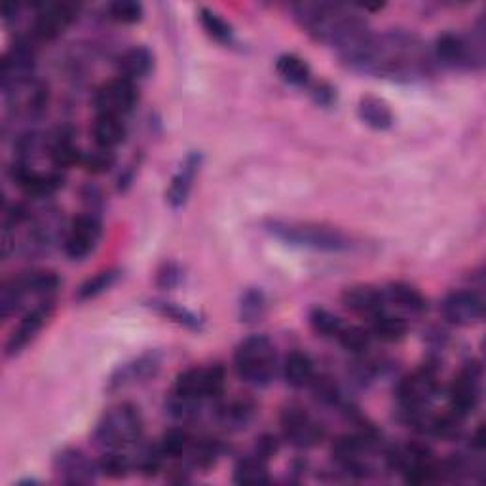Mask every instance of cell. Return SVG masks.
<instances>
[{
    "label": "cell",
    "mask_w": 486,
    "mask_h": 486,
    "mask_svg": "<svg viewBox=\"0 0 486 486\" xmlns=\"http://www.w3.org/2000/svg\"><path fill=\"white\" fill-rule=\"evenodd\" d=\"M346 69L394 82H415L431 75L433 58L424 40L405 29L371 35L340 59Z\"/></svg>",
    "instance_id": "obj_1"
},
{
    "label": "cell",
    "mask_w": 486,
    "mask_h": 486,
    "mask_svg": "<svg viewBox=\"0 0 486 486\" xmlns=\"http://www.w3.org/2000/svg\"><path fill=\"white\" fill-rule=\"evenodd\" d=\"M291 14L310 38L333 48L338 59L357 50L373 35L367 19L344 5L299 3L291 5Z\"/></svg>",
    "instance_id": "obj_2"
},
{
    "label": "cell",
    "mask_w": 486,
    "mask_h": 486,
    "mask_svg": "<svg viewBox=\"0 0 486 486\" xmlns=\"http://www.w3.org/2000/svg\"><path fill=\"white\" fill-rule=\"evenodd\" d=\"M264 230L272 238L287 243V246L320 253H346L355 246L354 238L348 232L325 223L270 218L264 223Z\"/></svg>",
    "instance_id": "obj_3"
},
{
    "label": "cell",
    "mask_w": 486,
    "mask_h": 486,
    "mask_svg": "<svg viewBox=\"0 0 486 486\" xmlns=\"http://www.w3.org/2000/svg\"><path fill=\"white\" fill-rule=\"evenodd\" d=\"M144 420L143 412L133 403H118L103 412V417L93 429V445L107 450H128L137 449L143 443Z\"/></svg>",
    "instance_id": "obj_4"
},
{
    "label": "cell",
    "mask_w": 486,
    "mask_h": 486,
    "mask_svg": "<svg viewBox=\"0 0 486 486\" xmlns=\"http://www.w3.org/2000/svg\"><path fill=\"white\" fill-rule=\"evenodd\" d=\"M234 369L241 382L253 387L272 384L278 373V352L266 334L243 338L234 352Z\"/></svg>",
    "instance_id": "obj_5"
},
{
    "label": "cell",
    "mask_w": 486,
    "mask_h": 486,
    "mask_svg": "<svg viewBox=\"0 0 486 486\" xmlns=\"http://www.w3.org/2000/svg\"><path fill=\"white\" fill-rule=\"evenodd\" d=\"M484 26L471 33H443L435 38L431 58L452 70L479 72L484 69Z\"/></svg>",
    "instance_id": "obj_6"
},
{
    "label": "cell",
    "mask_w": 486,
    "mask_h": 486,
    "mask_svg": "<svg viewBox=\"0 0 486 486\" xmlns=\"http://www.w3.org/2000/svg\"><path fill=\"white\" fill-rule=\"evenodd\" d=\"M227 371L223 364H209V367H190L183 371L174 384L172 396L183 401L202 405L209 399H218L225 394Z\"/></svg>",
    "instance_id": "obj_7"
},
{
    "label": "cell",
    "mask_w": 486,
    "mask_h": 486,
    "mask_svg": "<svg viewBox=\"0 0 486 486\" xmlns=\"http://www.w3.org/2000/svg\"><path fill=\"white\" fill-rule=\"evenodd\" d=\"M437 394H439V382H437V371L429 364L403 376L396 387V399L403 420L408 422L412 417L429 410Z\"/></svg>",
    "instance_id": "obj_8"
},
{
    "label": "cell",
    "mask_w": 486,
    "mask_h": 486,
    "mask_svg": "<svg viewBox=\"0 0 486 486\" xmlns=\"http://www.w3.org/2000/svg\"><path fill=\"white\" fill-rule=\"evenodd\" d=\"M280 426L283 439L289 445L302 450L318 447L327 437V428L299 403H289L287 407H283L280 415Z\"/></svg>",
    "instance_id": "obj_9"
},
{
    "label": "cell",
    "mask_w": 486,
    "mask_h": 486,
    "mask_svg": "<svg viewBox=\"0 0 486 486\" xmlns=\"http://www.w3.org/2000/svg\"><path fill=\"white\" fill-rule=\"evenodd\" d=\"M482 364L477 359H470L449 387V410L460 418H468L477 410L482 396Z\"/></svg>",
    "instance_id": "obj_10"
},
{
    "label": "cell",
    "mask_w": 486,
    "mask_h": 486,
    "mask_svg": "<svg viewBox=\"0 0 486 486\" xmlns=\"http://www.w3.org/2000/svg\"><path fill=\"white\" fill-rule=\"evenodd\" d=\"M101 236L103 223L100 215L95 211L82 213L70 223L63 239V251L70 260H84L100 246Z\"/></svg>",
    "instance_id": "obj_11"
},
{
    "label": "cell",
    "mask_w": 486,
    "mask_h": 486,
    "mask_svg": "<svg viewBox=\"0 0 486 486\" xmlns=\"http://www.w3.org/2000/svg\"><path fill=\"white\" fill-rule=\"evenodd\" d=\"M95 111L97 114H109L124 118L132 114L139 103V84L118 77L105 82L95 91Z\"/></svg>",
    "instance_id": "obj_12"
},
{
    "label": "cell",
    "mask_w": 486,
    "mask_h": 486,
    "mask_svg": "<svg viewBox=\"0 0 486 486\" xmlns=\"http://www.w3.org/2000/svg\"><path fill=\"white\" fill-rule=\"evenodd\" d=\"M54 312H56V299L38 301L31 310H27L26 315L19 320L17 327H14L12 334L8 336L5 355L16 357L29 344H33L40 331L52 320Z\"/></svg>",
    "instance_id": "obj_13"
},
{
    "label": "cell",
    "mask_w": 486,
    "mask_h": 486,
    "mask_svg": "<svg viewBox=\"0 0 486 486\" xmlns=\"http://www.w3.org/2000/svg\"><path fill=\"white\" fill-rule=\"evenodd\" d=\"M160 369H162V354L156 350L144 352L114 369V373L107 380V390L114 394L120 390H126V387L144 384L156 378Z\"/></svg>",
    "instance_id": "obj_14"
},
{
    "label": "cell",
    "mask_w": 486,
    "mask_h": 486,
    "mask_svg": "<svg viewBox=\"0 0 486 486\" xmlns=\"http://www.w3.org/2000/svg\"><path fill=\"white\" fill-rule=\"evenodd\" d=\"M77 16L79 6L72 3H42L33 21V37L42 42H52L75 23Z\"/></svg>",
    "instance_id": "obj_15"
},
{
    "label": "cell",
    "mask_w": 486,
    "mask_h": 486,
    "mask_svg": "<svg viewBox=\"0 0 486 486\" xmlns=\"http://www.w3.org/2000/svg\"><path fill=\"white\" fill-rule=\"evenodd\" d=\"M441 313L450 325L473 327L484 320V299L473 289L452 291L441 304Z\"/></svg>",
    "instance_id": "obj_16"
},
{
    "label": "cell",
    "mask_w": 486,
    "mask_h": 486,
    "mask_svg": "<svg viewBox=\"0 0 486 486\" xmlns=\"http://www.w3.org/2000/svg\"><path fill=\"white\" fill-rule=\"evenodd\" d=\"M35 48L27 40H17L3 58V91L8 93L35 80Z\"/></svg>",
    "instance_id": "obj_17"
},
{
    "label": "cell",
    "mask_w": 486,
    "mask_h": 486,
    "mask_svg": "<svg viewBox=\"0 0 486 486\" xmlns=\"http://www.w3.org/2000/svg\"><path fill=\"white\" fill-rule=\"evenodd\" d=\"M54 473L63 484L77 486L91 484L100 475V468H97V461H93L80 449L67 447L54 458Z\"/></svg>",
    "instance_id": "obj_18"
},
{
    "label": "cell",
    "mask_w": 486,
    "mask_h": 486,
    "mask_svg": "<svg viewBox=\"0 0 486 486\" xmlns=\"http://www.w3.org/2000/svg\"><path fill=\"white\" fill-rule=\"evenodd\" d=\"M12 179L31 198L54 196V194L65 185V177L59 172L42 174L33 169V165H29L27 162H17L14 165Z\"/></svg>",
    "instance_id": "obj_19"
},
{
    "label": "cell",
    "mask_w": 486,
    "mask_h": 486,
    "mask_svg": "<svg viewBox=\"0 0 486 486\" xmlns=\"http://www.w3.org/2000/svg\"><path fill=\"white\" fill-rule=\"evenodd\" d=\"M202 162L204 156L200 153H190L172 177V183H169V188L165 192V200L174 209H181L188 202L194 181H196L200 174Z\"/></svg>",
    "instance_id": "obj_20"
},
{
    "label": "cell",
    "mask_w": 486,
    "mask_h": 486,
    "mask_svg": "<svg viewBox=\"0 0 486 486\" xmlns=\"http://www.w3.org/2000/svg\"><path fill=\"white\" fill-rule=\"evenodd\" d=\"M343 304L363 318H375V315L387 310L384 289L373 287V285H352L344 289L343 293Z\"/></svg>",
    "instance_id": "obj_21"
},
{
    "label": "cell",
    "mask_w": 486,
    "mask_h": 486,
    "mask_svg": "<svg viewBox=\"0 0 486 486\" xmlns=\"http://www.w3.org/2000/svg\"><path fill=\"white\" fill-rule=\"evenodd\" d=\"M386 302L403 312L405 315H422L428 312V299L420 289L407 281H394L384 289Z\"/></svg>",
    "instance_id": "obj_22"
},
{
    "label": "cell",
    "mask_w": 486,
    "mask_h": 486,
    "mask_svg": "<svg viewBox=\"0 0 486 486\" xmlns=\"http://www.w3.org/2000/svg\"><path fill=\"white\" fill-rule=\"evenodd\" d=\"M91 137L95 147L114 151L120 144H124L128 137L126 120L109 114H97L91 126Z\"/></svg>",
    "instance_id": "obj_23"
},
{
    "label": "cell",
    "mask_w": 486,
    "mask_h": 486,
    "mask_svg": "<svg viewBox=\"0 0 486 486\" xmlns=\"http://www.w3.org/2000/svg\"><path fill=\"white\" fill-rule=\"evenodd\" d=\"M281 375L287 386L301 390V387H308L315 378V363L310 357V354L295 350L285 355L281 364Z\"/></svg>",
    "instance_id": "obj_24"
},
{
    "label": "cell",
    "mask_w": 486,
    "mask_h": 486,
    "mask_svg": "<svg viewBox=\"0 0 486 486\" xmlns=\"http://www.w3.org/2000/svg\"><path fill=\"white\" fill-rule=\"evenodd\" d=\"M357 116L364 126L386 132L394 126L396 116L392 107L376 95H363L357 103Z\"/></svg>",
    "instance_id": "obj_25"
},
{
    "label": "cell",
    "mask_w": 486,
    "mask_h": 486,
    "mask_svg": "<svg viewBox=\"0 0 486 486\" xmlns=\"http://www.w3.org/2000/svg\"><path fill=\"white\" fill-rule=\"evenodd\" d=\"M118 69H120V77H124V79L139 84L141 80L147 79L153 72L154 56L149 48L133 46L120 56Z\"/></svg>",
    "instance_id": "obj_26"
},
{
    "label": "cell",
    "mask_w": 486,
    "mask_h": 486,
    "mask_svg": "<svg viewBox=\"0 0 486 486\" xmlns=\"http://www.w3.org/2000/svg\"><path fill=\"white\" fill-rule=\"evenodd\" d=\"M269 464H270L269 460L260 458L255 452L246 454L236 461L232 479L236 484H269L272 481Z\"/></svg>",
    "instance_id": "obj_27"
},
{
    "label": "cell",
    "mask_w": 486,
    "mask_h": 486,
    "mask_svg": "<svg viewBox=\"0 0 486 486\" xmlns=\"http://www.w3.org/2000/svg\"><path fill=\"white\" fill-rule=\"evenodd\" d=\"M278 77L295 88H308L312 82V69L308 61L297 54H281L276 59Z\"/></svg>",
    "instance_id": "obj_28"
},
{
    "label": "cell",
    "mask_w": 486,
    "mask_h": 486,
    "mask_svg": "<svg viewBox=\"0 0 486 486\" xmlns=\"http://www.w3.org/2000/svg\"><path fill=\"white\" fill-rule=\"evenodd\" d=\"M369 331L373 338H378L382 343H399L408 333V322L403 315H396L384 310L382 313L371 318Z\"/></svg>",
    "instance_id": "obj_29"
},
{
    "label": "cell",
    "mask_w": 486,
    "mask_h": 486,
    "mask_svg": "<svg viewBox=\"0 0 486 486\" xmlns=\"http://www.w3.org/2000/svg\"><path fill=\"white\" fill-rule=\"evenodd\" d=\"M269 310V299H266L264 291L259 287H249L243 291L238 301V318L241 323L255 325L262 322Z\"/></svg>",
    "instance_id": "obj_30"
},
{
    "label": "cell",
    "mask_w": 486,
    "mask_h": 486,
    "mask_svg": "<svg viewBox=\"0 0 486 486\" xmlns=\"http://www.w3.org/2000/svg\"><path fill=\"white\" fill-rule=\"evenodd\" d=\"M149 306L160 313L162 318L174 322L188 331H196L200 333L204 329V320L200 318L198 313H194L192 310L177 304V302H172V301H160V299H154L149 302Z\"/></svg>",
    "instance_id": "obj_31"
},
{
    "label": "cell",
    "mask_w": 486,
    "mask_h": 486,
    "mask_svg": "<svg viewBox=\"0 0 486 486\" xmlns=\"http://www.w3.org/2000/svg\"><path fill=\"white\" fill-rule=\"evenodd\" d=\"M198 21H200L202 29L206 31V35L211 40H215L218 44H223V46H232L234 44L236 31L230 26V23L221 14H218V12L202 6L198 10Z\"/></svg>",
    "instance_id": "obj_32"
},
{
    "label": "cell",
    "mask_w": 486,
    "mask_h": 486,
    "mask_svg": "<svg viewBox=\"0 0 486 486\" xmlns=\"http://www.w3.org/2000/svg\"><path fill=\"white\" fill-rule=\"evenodd\" d=\"M48 154H50V160L56 167L67 169L72 165H80L84 153L72 143L70 135L61 132L50 141V147H48Z\"/></svg>",
    "instance_id": "obj_33"
},
{
    "label": "cell",
    "mask_w": 486,
    "mask_h": 486,
    "mask_svg": "<svg viewBox=\"0 0 486 486\" xmlns=\"http://www.w3.org/2000/svg\"><path fill=\"white\" fill-rule=\"evenodd\" d=\"M120 278V270L118 269H105L101 272H97L95 276L88 278L75 293V299L79 302H88L93 301L97 297H101L103 293H107L109 289L114 287V283Z\"/></svg>",
    "instance_id": "obj_34"
},
{
    "label": "cell",
    "mask_w": 486,
    "mask_h": 486,
    "mask_svg": "<svg viewBox=\"0 0 486 486\" xmlns=\"http://www.w3.org/2000/svg\"><path fill=\"white\" fill-rule=\"evenodd\" d=\"M223 456V445L217 439H194L190 452L186 454L190 466L198 470H209L217 464V460Z\"/></svg>",
    "instance_id": "obj_35"
},
{
    "label": "cell",
    "mask_w": 486,
    "mask_h": 486,
    "mask_svg": "<svg viewBox=\"0 0 486 486\" xmlns=\"http://www.w3.org/2000/svg\"><path fill=\"white\" fill-rule=\"evenodd\" d=\"M194 443V437L185 428H169L160 437L158 447L164 458H186Z\"/></svg>",
    "instance_id": "obj_36"
},
{
    "label": "cell",
    "mask_w": 486,
    "mask_h": 486,
    "mask_svg": "<svg viewBox=\"0 0 486 486\" xmlns=\"http://www.w3.org/2000/svg\"><path fill=\"white\" fill-rule=\"evenodd\" d=\"M308 323H310L312 331L322 338H336L338 333L343 331V327H344L343 320H340L338 315H334L333 312H329L327 308H322V306H315L310 310Z\"/></svg>",
    "instance_id": "obj_37"
},
{
    "label": "cell",
    "mask_w": 486,
    "mask_h": 486,
    "mask_svg": "<svg viewBox=\"0 0 486 486\" xmlns=\"http://www.w3.org/2000/svg\"><path fill=\"white\" fill-rule=\"evenodd\" d=\"M336 340L346 352L354 355H364V352L371 348L373 334L369 329L359 327V325H344L343 331L338 333Z\"/></svg>",
    "instance_id": "obj_38"
},
{
    "label": "cell",
    "mask_w": 486,
    "mask_h": 486,
    "mask_svg": "<svg viewBox=\"0 0 486 486\" xmlns=\"http://www.w3.org/2000/svg\"><path fill=\"white\" fill-rule=\"evenodd\" d=\"M97 468H100V475L122 479L132 471L133 460L124 450H107L101 452V458L97 460Z\"/></svg>",
    "instance_id": "obj_39"
},
{
    "label": "cell",
    "mask_w": 486,
    "mask_h": 486,
    "mask_svg": "<svg viewBox=\"0 0 486 486\" xmlns=\"http://www.w3.org/2000/svg\"><path fill=\"white\" fill-rule=\"evenodd\" d=\"M218 417H221L225 426L241 429V428H246L251 422V418L255 417V405L249 399L232 401L230 405H225L221 408Z\"/></svg>",
    "instance_id": "obj_40"
},
{
    "label": "cell",
    "mask_w": 486,
    "mask_h": 486,
    "mask_svg": "<svg viewBox=\"0 0 486 486\" xmlns=\"http://www.w3.org/2000/svg\"><path fill=\"white\" fill-rule=\"evenodd\" d=\"M144 16V8L137 0H114L107 6V17L120 26H135Z\"/></svg>",
    "instance_id": "obj_41"
},
{
    "label": "cell",
    "mask_w": 486,
    "mask_h": 486,
    "mask_svg": "<svg viewBox=\"0 0 486 486\" xmlns=\"http://www.w3.org/2000/svg\"><path fill=\"white\" fill-rule=\"evenodd\" d=\"M114 162H116L114 151L95 147L93 151L84 153L80 165L91 175H103V174L111 172V169L114 167Z\"/></svg>",
    "instance_id": "obj_42"
},
{
    "label": "cell",
    "mask_w": 486,
    "mask_h": 486,
    "mask_svg": "<svg viewBox=\"0 0 486 486\" xmlns=\"http://www.w3.org/2000/svg\"><path fill=\"white\" fill-rule=\"evenodd\" d=\"M310 386H312L315 399L322 401L323 405H329V407H340V405H343V394H340L338 386H336V382L333 378L315 375V378H313V382Z\"/></svg>",
    "instance_id": "obj_43"
},
{
    "label": "cell",
    "mask_w": 486,
    "mask_h": 486,
    "mask_svg": "<svg viewBox=\"0 0 486 486\" xmlns=\"http://www.w3.org/2000/svg\"><path fill=\"white\" fill-rule=\"evenodd\" d=\"M185 278V272L181 269V264L175 262V260H165L158 272H156V285L164 291H172V289H177L181 285Z\"/></svg>",
    "instance_id": "obj_44"
},
{
    "label": "cell",
    "mask_w": 486,
    "mask_h": 486,
    "mask_svg": "<svg viewBox=\"0 0 486 486\" xmlns=\"http://www.w3.org/2000/svg\"><path fill=\"white\" fill-rule=\"evenodd\" d=\"M308 93L310 97L313 100L315 105H320V107H331L333 103H336V90L327 84V82H310L308 86Z\"/></svg>",
    "instance_id": "obj_45"
},
{
    "label": "cell",
    "mask_w": 486,
    "mask_h": 486,
    "mask_svg": "<svg viewBox=\"0 0 486 486\" xmlns=\"http://www.w3.org/2000/svg\"><path fill=\"white\" fill-rule=\"evenodd\" d=\"M253 452L259 454L260 458L270 461L280 452V439L274 433H262L260 437H257V443H255Z\"/></svg>",
    "instance_id": "obj_46"
}]
</instances>
